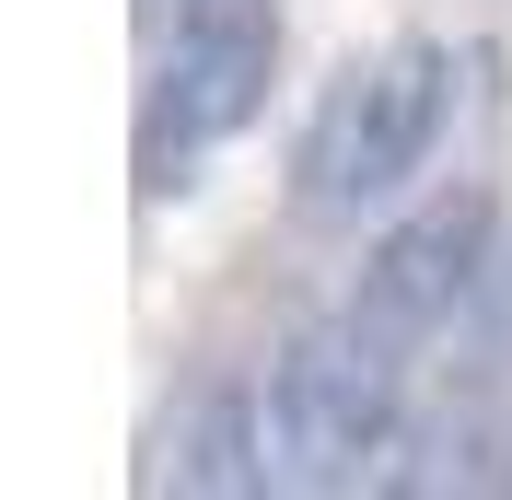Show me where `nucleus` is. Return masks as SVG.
Returning a JSON list of instances; mask_svg holds the SVG:
<instances>
[{
  "instance_id": "nucleus-2",
  "label": "nucleus",
  "mask_w": 512,
  "mask_h": 500,
  "mask_svg": "<svg viewBox=\"0 0 512 500\" xmlns=\"http://www.w3.org/2000/svg\"><path fill=\"white\" fill-rule=\"evenodd\" d=\"M396 407H408V349L373 338L361 314L303 326L268 361V466L280 489H361L373 454H396Z\"/></svg>"
},
{
  "instance_id": "nucleus-8",
  "label": "nucleus",
  "mask_w": 512,
  "mask_h": 500,
  "mask_svg": "<svg viewBox=\"0 0 512 500\" xmlns=\"http://www.w3.org/2000/svg\"><path fill=\"white\" fill-rule=\"evenodd\" d=\"M140 12H152V24H187V12H210V0H140Z\"/></svg>"
},
{
  "instance_id": "nucleus-5",
  "label": "nucleus",
  "mask_w": 512,
  "mask_h": 500,
  "mask_svg": "<svg viewBox=\"0 0 512 500\" xmlns=\"http://www.w3.org/2000/svg\"><path fill=\"white\" fill-rule=\"evenodd\" d=\"M268 396H245V384H187V396L152 419V442H140V489H187V500H245L268 489Z\"/></svg>"
},
{
  "instance_id": "nucleus-4",
  "label": "nucleus",
  "mask_w": 512,
  "mask_h": 500,
  "mask_svg": "<svg viewBox=\"0 0 512 500\" xmlns=\"http://www.w3.org/2000/svg\"><path fill=\"white\" fill-rule=\"evenodd\" d=\"M489 256H501V210H489V187H431V198H408V210L373 233L350 314L373 326V338L419 349V338H443L454 314L489 291Z\"/></svg>"
},
{
  "instance_id": "nucleus-6",
  "label": "nucleus",
  "mask_w": 512,
  "mask_h": 500,
  "mask_svg": "<svg viewBox=\"0 0 512 500\" xmlns=\"http://www.w3.org/2000/svg\"><path fill=\"white\" fill-rule=\"evenodd\" d=\"M384 489H512V419L454 407V419L408 431V466H384Z\"/></svg>"
},
{
  "instance_id": "nucleus-1",
  "label": "nucleus",
  "mask_w": 512,
  "mask_h": 500,
  "mask_svg": "<svg viewBox=\"0 0 512 500\" xmlns=\"http://www.w3.org/2000/svg\"><path fill=\"white\" fill-rule=\"evenodd\" d=\"M443 117H454V47L396 35V47L350 59L315 94L303 140H291V210L303 221L396 210V198L431 175V152H443Z\"/></svg>"
},
{
  "instance_id": "nucleus-7",
  "label": "nucleus",
  "mask_w": 512,
  "mask_h": 500,
  "mask_svg": "<svg viewBox=\"0 0 512 500\" xmlns=\"http://www.w3.org/2000/svg\"><path fill=\"white\" fill-rule=\"evenodd\" d=\"M489 338L512 349V256H489Z\"/></svg>"
},
{
  "instance_id": "nucleus-3",
  "label": "nucleus",
  "mask_w": 512,
  "mask_h": 500,
  "mask_svg": "<svg viewBox=\"0 0 512 500\" xmlns=\"http://www.w3.org/2000/svg\"><path fill=\"white\" fill-rule=\"evenodd\" d=\"M268 70H280V12L268 0H210L163 35L152 94H140V187H187L198 152H222L233 128H256L268 105Z\"/></svg>"
}]
</instances>
